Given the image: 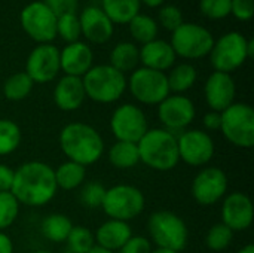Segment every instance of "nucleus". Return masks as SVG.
<instances>
[{
    "instance_id": "nucleus-50",
    "label": "nucleus",
    "mask_w": 254,
    "mask_h": 253,
    "mask_svg": "<svg viewBox=\"0 0 254 253\" xmlns=\"http://www.w3.org/2000/svg\"><path fill=\"white\" fill-rule=\"evenodd\" d=\"M150 253H179L174 252V251H170V249H162V248H156V249H152Z\"/></svg>"
},
{
    "instance_id": "nucleus-42",
    "label": "nucleus",
    "mask_w": 254,
    "mask_h": 253,
    "mask_svg": "<svg viewBox=\"0 0 254 253\" xmlns=\"http://www.w3.org/2000/svg\"><path fill=\"white\" fill-rule=\"evenodd\" d=\"M43 3L58 18V16H63L67 13H76L79 0H43Z\"/></svg>"
},
{
    "instance_id": "nucleus-8",
    "label": "nucleus",
    "mask_w": 254,
    "mask_h": 253,
    "mask_svg": "<svg viewBox=\"0 0 254 253\" xmlns=\"http://www.w3.org/2000/svg\"><path fill=\"white\" fill-rule=\"evenodd\" d=\"M171 48L176 52V57L186 60H199L210 54L214 37L202 25L193 22H183L171 36Z\"/></svg>"
},
{
    "instance_id": "nucleus-20",
    "label": "nucleus",
    "mask_w": 254,
    "mask_h": 253,
    "mask_svg": "<svg viewBox=\"0 0 254 253\" xmlns=\"http://www.w3.org/2000/svg\"><path fill=\"white\" fill-rule=\"evenodd\" d=\"M92 49L79 40L68 43L63 51H60V67L67 76L82 78L92 67Z\"/></svg>"
},
{
    "instance_id": "nucleus-33",
    "label": "nucleus",
    "mask_w": 254,
    "mask_h": 253,
    "mask_svg": "<svg viewBox=\"0 0 254 253\" xmlns=\"http://www.w3.org/2000/svg\"><path fill=\"white\" fill-rule=\"evenodd\" d=\"M67 251L73 253H88L95 246L94 233L83 225H76L71 228L67 240Z\"/></svg>"
},
{
    "instance_id": "nucleus-31",
    "label": "nucleus",
    "mask_w": 254,
    "mask_h": 253,
    "mask_svg": "<svg viewBox=\"0 0 254 253\" xmlns=\"http://www.w3.org/2000/svg\"><path fill=\"white\" fill-rule=\"evenodd\" d=\"M128 25L131 36L143 45L155 40L158 36V22L152 16L138 13L128 22Z\"/></svg>"
},
{
    "instance_id": "nucleus-4",
    "label": "nucleus",
    "mask_w": 254,
    "mask_h": 253,
    "mask_svg": "<svg viewBox=\"0 0 254 253\" xmlns=\"http://www.w3.org/2000/svg\"><path fill=\"white\" fill-rule=\"evenodd\" d=\"M82 84L89 100L101 104L118 101L127 91V78L110 64L92 66L83 76Z\"/></svg>"
},
{
    "instance_id": "nucleus-49",
    "label": "nucleus",
    "mask_w": 254,
    "mask_h": 253,
    "mask_svg": "<svg viewBox=\"0 0 254 253\" xmlns=\"http://www.w3.org/2000/svg\"><path fill=\"white\" fill-rule=\"evenodd\" d=\"M88 253H113V252H109V251H106V249H103V248H98V246H94L91 251Z\"/></svg>"
},
{
    "instance_id": "nucleus-24",
    "label": "nucleus",
    "mask_w": 254,
    "mask_h": 253,
    "mask_svg": "<svg viewBox=\"0 0 254 253\" xmlns=\"http://www.w3.org/2000/svg\"><path fill=\"white\" fill-rule=\"evenodd\" d=\"M55 182L58 189L74 191L80 188L86 180V167L73 161H65L54 169Z\"/></svg>"
},
{
    "instance_id": "nucleus-18",
    "label": "nucleus",
    "mask_w": 254,
    "mask_h": 253,
    "mask_svg": "<svg viewBox=\"0 0 254 253\" xmlns=\"http://www.w3.org/2000/svg\"><path fill=\"white\" fill-rule=\"evenodd\" d=\"M204 95L208 107L214 112L222 113L232 103H235V95H237L235 81L229 73L213 72L205 82Z\"/></svg>"
},
{
    "instance_id": "nucleus-43",
    "label": "nucleus",
    "mask_w": 254,
    "mask_h": 253,
    "mask_svg": "<svg viewBox=\"0 0 254 253\" xmlns=\"http://www.w3.org/2000/svg\"><path fill=\"white\" fill-rule=\"evenodd\" d=\"M13 173H15L13 169L0 163V192H9L10 191L12 182H13Z\"/></svg>"
},
{
    "instance_id": "nucleus-34",
    "label": "nucleus",
    "mask_w": 254,
    "mask_h": 253,
    "mask_svg": "<svg viewBox=\"0 0 254 253\" xmlns=\"http://www.w3.org/2000/svg\"><path fill=\"white\" fill-rule=\"evenodd\" d=\"M232 239H234V233L225 224L219 222L208 230L205 236V245L213 252H222L231 246Z\"/></svg>"
},
{
    "instance_id": "nucleus-41",
    "label": "nucleus",
    "mask_w": 254,
    "mask_h": 253,
    "mask_svg": "<svg viewBox=\"0 0 254 253\" xmlns=\"http://www.w3.org/2000/svg\"><path fill=\"white\" fill-rule=\"evenodd\" d=\"M152 243L144 236H132L118 253H150Z\"/></svg>"
},
{
    "instance_id": "nucleus-13",
    "label": "nucleus",
    "mask_w": 254,
    "mask_h": 253,
    "mask_svg": "<svg viewBox=\"0 0 254 253\" xmlns=\"http://www.w3.org/2000/svg\"><path fill=\"white\" fill-rule=\"evenodd\" d=\"M22 30L39 45L57 37V16L43 1H31L21 10Z\"/></svg>"
},
{
    "instance_id": "nucleus-22",
    "label": "nucleus",
    "mask_w": 254,
    "mask_h": 253,
    "mask_svg": "<svg viewBox=\"0 0 254 253\" xmlns=\"http://www.w3.org/2000/svg\"><path fill=\"white\" fill-rule=\"evenodd\" d=\"M132 237V230L128 222L109 219L103 222L94 233L95 246L109 252H119L122 246Z\"/></svg>"
},
{
    "instance_id": "nucleus-10",
    "label": "nucleus",
    "mask_w": 254,
    "mask_h": 253,
    "mask_svg": "<svg viewBox=\"0 0 254 253\" xmlns=\"http://www.w3.org/2000/svg\"><path fill=\"white\" fill-rule=\"evenodd\" d=\"M208 55L214 72L231 75L249 60L247 37L238 31L226 33L219 40H214Z\"/></svg>"
},
{
    "instance_id": "nucleus-30",
    "label": "nucleus",
    "mask_w": 254,
    "mask_h": 253,
    "mask_svg": "<svg viewBox=\"0 0 254 253\" xmlns=\"http://www.w3.org/2000/svg\"><path fill=\"white\" fill-rule=\"evenodd\" d=\"M34 82L25 72H18L10 75L3 84V95L9 101H21L30 95Z\"/></svg>"
},
{
    "instance_id": "nucleus-12",
    "label": "nucleus",
    "mask_w": 254,
    "mask_h": 253,
    "mask_svg": "<svg viewBox=\"0 0 254 253\" xmlns=\"http://www.w3.org/2000/svg\"><path fill=\"white\" fill-rule=\"evenodd\" d=\"M179 158L190 167H205L214 157L216 146L204 130H185L177 136Z\"/></svg>"
},
{
    "instance_id": "nucleus-2",
    "label": "nucleus",
    "mask_w": 254,
    "mask_h": 253,
    "mask_svg": "<svg viewBox=\"0 0 254 253\" xmlns=\"http://www.w3.org/2000/svg\"><path fill=\"white\" fill-rule=\"evenodd\" d=\"M60 148L68 161L85 167L95 164L104 152L101 134L89 124L71 122L63 127L58 137Z\"/></svg>"
},
{
    "instance_id": "nucleus-48",
    "label": "nucleus",
    "mask_w": 254,
    "mask_h": 253,
    "mask_svg": "<svg viewBox=\"0 0 254 253\" xmlns=\"http://www.w3.org/2000/svg\"><path fill=\"white\" fill-rule=\"evenodd\" d=\"M237 253H254V246L253 245H247L243 249H240Z\"/></svg>"
},
{
    "instance_id": "nucleus-19",
    "label": "nucleus",
    "mask_w": 254,
    "mask_h": 253,
    "mask_svg": "<svg viewBox=\"0 0 254 253\" xmlns=\"http://www.w3.org/2000/svg\"><path fill=\"white\" fill-rule=\"evenodd\" d=\"M80 31L92 43H106L113 34V22L98 6H88L82 10Z\"/></svg>"
},
{
    "instance_id": "nucleus-14",
    "label": "nucleus",
    "mask_w": 254,
    "mask_h": 253,
    "mask_svg": "<svg viewBox=\"0 0 254 253\" xmlns=\"http://www.w3.org/2000/svg\"><path fill=\"white\" fill-rule=\"evenodd\" d=\"M229 180L219 167H205L196 173L192 180L190 192L193 200L204 207H210L223 200L228 194Z\"/></svg>"
},
{
    "instance_id": "nucleus-16",
    "label": "nucleus",
    "mask_w": 254,
    "mask_h": 253,
    "mask_svg": "<svg viewBox=\"0 0 254 253\" xmlns=\"http://www.w3.org/2000/svg\"><path fill=\"white\" fill-rule=\"evenodd\" d=\"M60 49L51 43L37 45L25 63V73L34 84H48L60 73Z\"/></svg>"
},
{
    "instance_id": "nucleus-23",
    "label": "nucleus",
    "mask_w": 254,
    "mask_h": 253,
    "mask_svg": "<svg viewBox=\"0 0 254 253\" xmlns=\"http://www.w3.org/2000/svg\"><path fill=\"white\" fill-rule=\"evenodd\" d=\"M176 52L171 45L165 40L155 39L149 43H144L140 49V63L146 69L156 72H167L176 63Z\"/></svg>"
},
{
    "instance_id": "nucleus-52",
    "label": "nucleus",
    "mask_w": 254,
    "mask_h": 253,
    "mask_svg": "<svg viewBox=\"0 0 254 253\" xmlns=\"http://www.w3.org/2000/svg\"><path fill=\"white\" fill-rule=\"evenodd\" d=\"M64 253H73V252H70V251H65V252Z\"/></svg>"
},
{
    "instance_id": "nucleus-51",
    "label": "nucleus",
    "mask_w": 254,
    "mask_h": 253,
    "mask_svg": "<svg viewBox=\"0 0 254 253\" xmlns=\"http://www.w3.org/2000/svg\"><path fill=\"white\" fill-rule=\"evenodd\" d=\"M31 253H52V252H49V251H34V252H31Z\"/></svg>"
},
{
    "instance_id": "nucleus-46",
    "label": "nucleus",
    "mask_w": 254,
    "mask_h": 253,
    "mask_svg": "<svg viewBox=\"0 0 254 253\" xmlns=\"http://www.w3.org/2000/svg\"><path fill=\"white\" fill-rule=\"evenodd\" d=\"M141 3H144V4H147L149 7H158V6H161L165 0H140Z\"/></svg>"
},
{
    "instance_id": "nucleus-45",
    "label": "nucleus",
    "mask_w": 254,
    "mask_h": 253,
    "mask_svg": "<svg viewBox=\"0 0 254 253\" xmlns=\"http://www.w3.org/2000/svg\"><path fill=\"white\" fill-rule=\"evenodd\" d=\"M0 253H13V242L4 231H0Z\"/></svg>"
},
{
    "instance_id": "nucleus-39",
    "label": "nucleus",
    "mask_w": 254,
    "mask_h": 253,
    "mask_svg": "<svg viewBox=\"0 0 254 253\" xmlns=\"http://www.w3.org/2000/svg\"><path fill=\"white\" fill-rule=\"evenodd\" d=\"M158 18H159L161 25H162L165 30H168V31L177 30V28L185 22V21H183V13H182V10H180L177 6H174V4L162 6V7L159 9Z\"/></svg>"
},
{
    "instance_id": "nucleus-11",
    "label": "nucleus",
    "mask_w": 254,
    "mask_h": 253,
    "mask_svg": "<svg viewBox=\"0 0 254 253\" xmlns=\"http://www.w3.org/2000/svg\"><path fill=\"white\" fill-rule=\"evenodd\" d=\"M110 130L119 142L138 143L149 130V121L143 109L132 103H124L112 113Z\"/></svg>"
},
{
    "instance_id": "nucleus-5",
    "label": "nucleus",
    "mask_w": 254,
    "mask_h": 253,
    "mask_svg": "<svg viewBox=\"0 0 254 253\" xmlns=\"http://www.w3.org/2000/svg\"><path fill=\"white\" fill-rule=\"evenodd\" d=\"M147 231L156 248L182 252L188 246L189 230L186 222L170 210H158L149 216Z\"/></svg>"
},
{
    "instance_id": "nucleus-27",
    "label": "nucleus",
    "mask_w": 254,
    "mask_h": 253,
    "mask_svg": "<svg viewBox=\"0 0 254 253\" xmlns=\"http://www.w3.org/2000/svg\"><path fill=\"white\" fill-rule=\"evenodd\" d=\"M140 0H101V9L113 24H128L140 13Z\"/></svg>"
},
{
    "instance_id": "nucleus-9",
    "label": "nucleus",
    "mask_w": 254,
    "mask_h": 253,
    "mask_svg": "<svg viewBox=\"0 0 254 253\" xmlns=\"http://www.w3.org/2000/svg\"><path fill=\"white\" fill-rule=\"evenodd\" d=\"M127 88L137 101L149 106H158L171 94L167 73L146 67H138L131 72V76L127 81Z\"/></svg>"
},
{
    "instance_id": "nucleus-28",
    "label": "nucleus",
    "mask_w": 254,
    "mask_h": 253,
    "mask_svg": "<svg viewBox=\"0 0 254 253\" xmlns=\"http://www.w3.org/2000/svg\"><path fill=\"white\" fill-rule=\"evenodd\" d=\"M109 163L118 170H128L140 163L137 143L116 140L109 151Z\"/></svg>"
},
{
    "instance_id": "nucleus-7",
    "label": "nucleus",
    "mask_w": 254,
    "mask_h": 253,
    "mask_svg": "<svg viewBox=\"0 0 254 253\" xmlns=\"http://www.w3.org/2000/svg\"><path fill=\"white\" fill-rule=\"evenodd\" d=\"M146 206V197L137 186L132 185H115L106 188L103 200V212L109 219L128 222L140 216Z\"/></svg>"
},
{
    "instance_id": "nucleus-32",
    "label": "nucleus",
    "mask_w": 254,
    "mask_h": 253,
    "mask_svg": "<svg viewBox=\"0 0 254 253\" xmlns=\"http://www.w3.org/2000/svg\"><path fill=\"white\" fill-rule=\"evenodd\" d=\"M21 143V128L12 119H0V155H9Z\"/></svg>"
},
{
    "instance_id": "nucleus-17",
    "label": "nucleus",
    "mask_w": 254,
    "mask_h": 253,
    "mask_svg": "<svg viewBox=\"0 0 254 253\" xmlns=\"http://www.w3.org/2000/svg\"><path fill=\"white\" fill-rule=\"evenodd\" d=\"M253 218V203L247 194L240 191L226 194L222 204V224L232 233H240L252 227Z\"/></svg>"
},
{
    "instance_id": "nucleus-15",
    "label": "nucleus",
    "mask_w": 254,
    "mask_h": 253,
    "mask_svg": "<svg viewBox=\"0 0 254 253\" xmlns=\"http://www.w3.org/2000/svg\"><path fill=\"white\" fill-rule=\"evenodd\" d=\"M193 101L183 94H170L158 104V118L164 128L176 136L185 131L195 119Z\"/></svg>"
},
{
    "instance_id": "nucleus-35",
    "label": "nucleus",
    "mask_w": 254,
    "mask_h": 253,
    "mask_svg": "<svg viewBox=\"0 0 254 253\" xmlns=\"http://www.w3.org/2000/svg\"><path fill=\"white\" fill-rule=\"evenodd\" d=\"M57 36L67 43H74L82 36L80 21L76 13H67L57 18Z\"/></svg>"
},
{
    "instance_id": "nucleus-40",
    "label": "nucleus",
    "mask_w": 254,
    "mask_h": 253,
    "mask_svg": "<svg viewBox=\"0 0 254 253\" xmlns=\"http://www.w3.org/2000/svg\"><path fill=\"white\" fill-rule=\"evenodd\" d=\"M231 13L238 21H250L254 13V0H231Z\"/></svg>"
},
{
    "instance_id": "nucleus-36",
    "label": "nucleus",
    "mask_w": 254,
    "mask_h": 253,
    "mask_svg": "<svg viewBox=\"0 0 254 253\" xmlns=\"http://www.w3.org/2000/svg\"><path fill=\"white\" fill-rule=\"evenodd\" d=\"M19 203L12 192H0V231L12 227L19 213Z\"/></svg>"
},
{
    "instance_id": "nucleus-38",
    "label": "nucleus",
    "mask_w": 254,
    "mask_h": 253,
    "mask_svg": "<svg viewBox=\"0 0 254 253\" xmlns=\"http://www.w3.org/2000/svg\"><path fill=\"white\" fill-rule=\"evenodd\" d=\"M199 10L208 19H223L231 15V0H201Z\"/></svg>"
},
{
    "instance_id": "nucleus-1",
    "label": "nucleus",
    "mask_w": 254,
    "mask_h": 253,
    "mask_svg": "<svg viewBox=\"0 0 254 253\" xmlns=\"http://www.w3.org/2000/svg\"><path fill=\"white\" fill-rule=\"evenodd\" d=\"M58 186L54 169L42 161H27L13 173L10 192L19 204L42 207L54 200Z\"/></svg>"
},
{
    "instance_id": "nucleus-21",
    "label": "nucleus",
    "mask_w": 254,
    "mask_h": 253,
    "mask_svg": "<svg viewBox=\"0 0 254 253\" xmlns=\"http://www.w3.org/2000/svg\"><path fill=\"white\" fill-rule=\"evenodd\" d=\"M86 98L82 78L64 75L54 88V103L63 112L77 110Z\"/></svg>"
},
{
    "instance_id": "nucleus-37",
    "label": "nucleus",
    "mask_w": 254,
    "mask_h": 253,
    "mask_svg": "<svg viewBox=\"0 0 254 253\" xmlns=\"http://www.w3.org/2000/svg\"><path fill=\"white\" fill-rule=\"evenodd\" d=\"M106 195V188L98 182H88L82 185L80 203L88 209H100Z\"/></svg>"
},
{
    "instance_id": "nucleus-47",
    "label": "nucleus",
    "mask_w": 254,
    "mask_h": 253,
    "mask_svg": "<svg viewBox=\"0 0 254 253\" xmlns=\"http://www.w3.org/2000/svg\"><path fill=\"white\" fill-rule=\"evenodd\" d=\"M247 55L249 58H252L254 55V40L253 39H247Z\"/></svg>"
},
{
    "instance_id": "nucleus-6",
    "label": "nucleus",
    "mask_w": 254,
    "mask_h": 253,
    "mask_svg": "<svg viewBox=\"0 0 254 253\" xmlns=\"http://www.w3.org/2000/svg\"><path fill=\"white\" fill-rule=\"evenodd\" d=\"M220 131L223 137L241 149L254 146V110L247 103H232L222 113Z\"/></svg>"
},
{
    "instance_id": "nucleus-29",
    "label": "nucleus",
    "mask_w": 254,
    "mask_h": 253,
    "mask_svg": "<svg viewBox=\"0 0 254 253\" xmlns=\"http://www.w3.org/2000/svg\"><path fill=\"white\" fill-rule=\"evenodd\" d=\"M196 78H198V72L189 63H183V64H179V66L170 69V73L167 75L170 92L183 94V92L189 91L195 85Z\"/></svg>"
},
{
    "instance_id": "nucleus-26",
    "label": "nucleus",
    "mask_w": 254,
    "mask_h": 253,
    "mask_svg": "<svg viewBox=\"0 0 254 253\" xmlns=\"http://www.w3.org/2000/svg\"><path fill=\"white\" fill-rule=\"evenodd\" d=\"M140 63V49L131 42L118 43L110 52V66L121 73L134 72Z\"/></svg>"
},
{
    "instance_id": "nucleus-44",
    "label": "nucleus",
    "mask_w": 254,
    "mask_h": 253,
    "mask_svg": "<svg viewBox=\"0 0 254 253\" xmlns=\"http://www.w3.org/2000/svg\"><path fill=\"white\" fill-rule=\"evenodd\" d=\"M220 122H222V116L219 112H214V110L207 112L202 118V125L205 127V130H210V131L220 130Z\"/></svg>"
},
{
    "instance_id": "nucleus-25",
    "label": "nucleus",
    "mask_w": 254,
    "mask_h": 253,
    "mask_svg": "<svg viewBox=\"0 0 254 253\" xmlns=\"http://www.w3.org/2000/svg\"><path fill=\"white\" fill-rule=\"evenodd\" d=\"M73 227L74 225L68 216L63 213H51L42 221L40 231L46 240L52 243H64Z\"/></svg>"
},
{
    "instance_id": "nucleus-3",
    "label": "nucleus",
    "mask_w": 254,
    "mask_h": 253,
    "mask_svg": "<svg viewBox=\"0 0 254 253\" xmlns=\"http://www.w3.org/2000/svg\"><path fill=\"white\" fill-rule=\"evenodd\" d=\"M140 163L156 171H170L180 163L177 136L165 128H149L137 143Z\"/></svg>"
}]
</instances>
